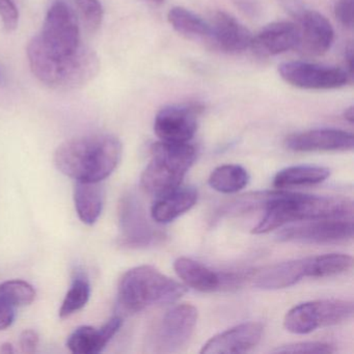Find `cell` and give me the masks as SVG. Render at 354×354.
<instances>
[{
  "label": "cell",
  "mask_w": 354,
  "mask_h": 354,
  "mask_svg": "<svg viewBox=\"0 0 354 354\" xmlns=\"http://www.w3.org/2000/svg\"><path fill=\"white\" fill-rule=\"evenodd\" d=\"M330 175L327 167L315 165H295L286 167L275 175L273 186L277 189L315 185L322 183Z\"/></svg>",
  "instance_id": "obj_23"
},
{
  "label": "cell",
  "mask_w": 354,
  "mask_h": 354,
  "mask_svg": "<svg viewBox=\"0 0 354 354\" xmlns=\"http://www.w3.org/2000/svg\"><path fill=\"white\" fill-rule=\"evenodd\" d=\"M122 144L111 134H90L66 140L55 151L57 169L80 182H102L121 160Z\"/></svg>",
  "instance_id": "obj_1"
},
{
  "label": "cell",
  "mask_w": 354,
  "mask_h": 354,
  "mask_svg": "<svg viewBox=\"0 0 354 354\" xmlns=\"http://www.w3.org/2000/svg\"><path fill=\"white\" fill-rule=\"evenodd\" d=\"M198 201L194 187H179L158 196L151 208V216L157 223H169L189 211Z\"/></svg>",
  "instance_id": "obj_20"
},
{
  "label": "cell",
  "mask_w": 354,
  "mask_h": 354,
  "mask_svg": "<svg viewBox=\"0 0 354 354\" xmlns=\"http://www.w3.org/2000/svg\"><path fill=\"white\" fill-rule=\"evenodd\" d=\"M250 182L248 171L241 165H223L216 167L209 177L211 188L221 194H236Z\"/></svg>",
  "instance_id": "obj_24"
},
{
  "label": "cell",
  "mask_w": 354,
  "mask_h": 354,
  "mask_svg": "<svg viewBox=\"0 0 354 354\" xmlns=\"http://www.w3.org/2000/svg\"><path fill=\"white\" fill-rule=\"evenodd\" d=\"M353 313V302L348 300H314L292 308L286 314L283 326L295 335H306L320 327L346 322L352 318Z\"/></svg>",
  "instance_id": "obj_6"
},
{
  "label": "cell",
  "mask_w": 354,
  "mask_h": 354,
  "mask_svg": "<svg viewBox=\"0 0 354 354\" xmlns=\"http://www.w3.org/2000/svg\"><path fill=\"white\" fill-rule=\"evenodd\" d=\"M28 63L35 77L48 88L72 91L90 84L100 70L98 55L86 46L65 57H50L42 48L37 37L28 46Z\"/></svg>",
  "instance_id": "obj_3"
},
{
  "label": "cell",
  "mask_w": 354,
  "mask_h": 354,
  "mask_svg": "<svg viewBox=\"0 0 354 354\" xmlns=\"http://www.w3.org/2000/svg\"><path fill=\"white\" fill-rule=\"evenodd\" d=\"M90 295L91 286L88 279L82 273H77L59 308V317L63 319L68 318L82 310L88 304Z\"/></svg>",
  "instance_id": "obj_26"
},
{
  "label": "cell",
  "mask_w": 354,
  "mask_h": 354,
  "mask_svg": "<svg viewBox=\"0 0 354 354\" xmlns=\"http://www.w3.org/2000/svg\"><path fill=\"white\" fill-rule=\"evenodd\" d=\"M353 219L319 218L283 227L277 237L281 242L302 244H335L353 238Z\"/></svg>",
  "instance_id": "obj_8"
},
{
  "label": "cell",
  "mask_w": 354,
  "mask_h": 354,
  "mask_svg": "<svg viewBox=\"0 0 354 354\" xmlns=\"http://www.w3.org/2000/svg\"><path fill=\"white\" fill-rule=\"evenodd\" d=\"M198 107L171 105L157 113L154 131L162 142H188L198 129Z\"/></svg>",
  "instance_id": "obj_12"
},
{
  "label": "cell",
  "mask_w": 354,
  "mask_h": 354,
  "mask_svg": "<svg viewBox=\"0 0 354 354\" xmlns=\"http://www.w3.org/2000/svg\"><path fill=\"white\" fill-rule=\"evenodd\" d=\"M196 158V148L188 142H155L150 163L140 178L142 189L160 196L179 187Z\"/></svg>",
  "instance_id": "obj_5"
},
{
  "label": "cell",
  "mask_w": 354,
  "mask_h": 354,
  "mask_svg": "<svg viewBox=\"0 0 354 354\" xmlns=\"http://www.w3.org/2000/svg\"><path fill=\"white\" fill-rule=\"evenodd\" d=\"M174 269L186 286L201 292L215 291L221 288L225 281L221 274L211 270L202 263L185 257L175 261Z\"/></svg>",
  "instance_id": "obj_21"
},
{
  "label": "cell",
  "mask_w": 354,
  "mask_h": 354,
  "mask_svg": "<svg viewBox=\"0 0 354 354\" xmlns=\"http://www.w3.org/2000/svg\"><path fill=\"white\" fill-rule=\"evenodd\" d=\"M37 39L46 53L53 57H69L80 49V26L69 6L59 1L48 10L42 32Z\"/></svg>",
  "instance_id": "obj_7"
},
{
  "label": "cell",
  "mask_w": 354,
  "mask_h": 354,
  "mask_svg": "<svg viewBox=\"0 0 354 354\" xmlns=\"http://www.w3.org/2000/svg\"><path fill=\"white\" fill-rule=\"evenodd\" d=\"M275 353H333L335 348L330 344L323 342H299L281 346L274 350Z\"/></svg>",
  "instance_id": "obj_29"
},
{
  "label": "cell",
  "mask_w": 354,
  "mask_h": 354,
  "mask_svg": "<svg viewBox=\"0 0 354 354\" xmlns=\"http://www.w3.org/2000/svg\"><path fill=\"white\" fill-rule=\"evenodd\" d=\"M295 19L299 30L297 49L306 55H324L330 48L335 37L330 22L318 12L306 9L300 12Z\"/></svg>",
  "instance_id": "obj_14"
},
{
  "label": "cell",
  "mask_w": 354,
  "mask_h": 354,
  "mask_svg": "<svg viewBox=\"0 0 354 354\" xmlns=\"http://www.w3.org/2000/svg\"><path fill=\"white\" fill-rule=\"evenodd\" d=\"M15 320V308L0 298V330H5Z\"/></svg>",
  "instance_id": "obj_33"
},
{
  "label": "cell",
  "mask_w": 354,
  "mask_h": 354,
  "mask_svg": "<svg viewBox=\"0 0 354 354\" xmlns=\"http://www.w3.org/2000/svg\"><path fill=\"white\" fill-rule=\"evenodd\" d=\"M211 37L219 48L227 53H241L250 48L252 42V32L225 12H218L214 16Z\"/></svg>",
  "instance_id": "obj_19"
},
{
  "label": "cell",
  "mask_w": 354,
  "mask_h": 354,
  "mask_svg": "<svg viewBox=\"0 0 354 354\" xmlns=\"http://www.w3.org/2000/svg\"><path fill=\"white\" fill-rule=\"evenodd\" d=\"M149 3H154V5L160 6L165 3V0H147Z\"/></svg>",
  "instance_id": "obj_37"
},
{
  "label": "cell",
  "mask_w": 354,
  "mask_h": 354,
  "mask_svg": "<svg viewBox=\"0 0 354 354\" xmlns=\"http://www.w3.org/2000/svg\"><path fill=\"white\" fill-rule=\"evenodd\" d=\"M0 352H1V353H12V352H14L13 346L10 343L3 344V345L0 347Z\"/></svg>",
  "instance_id": "obj_36"
},
{
  "label": "cell",
  "mask_w": 354,
  "mask_h": 354,
  "mask_svg": "<svg viewBox=\"0 0 354 354\" xmlns=\"http://www.w3.org/2000/svg\"><path fill=\"white\" fill-rule=\"evenodd\" d=\"M198 310L181 304L167 310L155 329L153 347L158 353H174L185 347L198 322Z\"/></svg>",
  "instance_id": "obj_9"
},
{
  "label": "cell",
  "mask_w": 354,
  "mask_h": 354,
  "mask_svg": "<svg viewBox=\"0 0 354 354\" xmlns=\"http://www.w3.org/2000/svg\"><path fill=\"white\" fill-rule=\"evenodd\" d=\"M186 293L185 286L148 265L124 273L118 289V302L126 313L134 314L157 304H171Z\"/></svg>",
  "instance_id": "obj_4"
},
{
  "label": "cell",
  "mask_w": 354,
  "mask_h": 354,
  "mask_svg": "<svg viewBox=\"0 0 354 354\" xmlns=\"http://www.w3.org/2000/svg\"><path fill=\"white\" fill-rule=\"evenodd\" d=\"M344 118L346 121L349 122L350 124H353L354 122V109L353 106H350L349 109L344 111Z\"/></svg>",
  "instance_id": "obj_35"
},
{
  "label": "cell",
  "mask_w": 354,
  "mask_h": 354,
  "mask_svg": "<svg viewBox=\"0 0 354 354\" xmlns=\"http://www.w3.org/2000/svg\"><path fill=\"white\" fill-rule=\"evenodd\" d=\"M335 14L342 26L351 28L353 26V0H337Z\"/></svg>",
  "instance_id": "obj_31"
},
{
  "label": "cell",
  "mask_w": 354,
  "mask_h": 354,
  "mask_svg": "<svg viewBox=\"0 0 354 354\" xmlns=\"http://www.w3.org/2000/svg\"><path fill=\"white\" fill-rule=\"evenodd\" d=\"M119 216L122 239L126 245L145 248L162 237L151 225L142 204L133 194H127L121 201Z\"/></svg>",
  "instance_id": "obj_11"
},
{
  "label": "cell",
  "mask_w": 354,
  "mask_h": 354,
  "mask_svg": "<svg viewBox=\"0 0 354 354\" xmlns=\"http://www.w3.org/2000/svg\"><path fill=\"white\" fill-rule=\"evenodd\" d=\"M36 290L28 281L12 279L0 283V298L14 308L30 306L36 299Z\"/></svg>",
  "instance_id": "obj_27"
},
{
  "label": "cell",
  "mask_w": 354,
  "mask_h": 354,
  "mask_svg": "<svg viewBox=\"0 0 354 354\" xmlns=\"http://www.w3.org/2000/svg\"><path fill=\"white\" fill-rule=\"evenodd\" d=\"M346 65H347V72L350 74V76L353 75V46L349 45L346 48L345 53Z\"/></svg>",
  "instance_id": "obj_34"
},
{
  "label": "cell",
  "mask_w": 354,
  "mask_h": 354,
  "mask_svg": "<svg viewBox=\"0 0 354 354\" xmlns=\"http://www.w3.org/2000/svg\"><path fill=\"white\" fill-rule=\"evenodd\" d=\"M167 19L174 30L189 37H211V26L203 18L184 8H173L167 14Z\"/></svg>",
  "instance_id": "obj_25"
},
{
  "label": "cell",
  "mask_w": 354,
  "mask_h": 354,
  "mask_svg": "<svg viewBox=\"0 0 354 354\" xmlns=\"http://www.w3.org/2000/svg\"><path fill=\"white\" fill-rule=\"evenodd\" d=\"M39 335L32 329H26L20 335L19 344L24 353H35L39 345Z\"/></svg>",
  "instance_id": "obj_32"
},
{
  "label": "cell",
  "mask_w": 354,
  "mask_h": 354,
  "mask_svg": "<svg viewBox=\"0 0 354 354\" xmlns=\"http://www.w3.org/2000/svg\"><path fill=\"white\" fill-rule=\"evenodd\" d=\"M262 335L263 326L260 323H242L211 337L200 352L202 354L244 353L260 343Z\"/></svg>",
  "instance_id": "obj_15"
},
{
  "label": "cell",
  "mask_w": 354,
  "mask_h": 354,
  "mask_svg": "<svg viewBox=\"0 0 354 354\" xmlns=\"http://www.w3.org/2000/svg\"><path fill=\"white\" fill-rule=\"evenodd\" d=\"M104 203V190L101 182L76 181L74 188V204L82 223L94 225L101 213Z\"/></svg>",
  "instance_id": "obj_22"
},
{
  "label": "cell",
  "mask_w": 354,
  "mask_h": 354,
  "mask_svg": "<svg viewBox=\"0 0 354 354\" xmlns=\"http://www.w3.org/2000/svg\"><path fill=\"white\" fill-rule=\"evenodd\" d=\"M304 277H313V259H297L277 263L257 273L254 287L262 290H279L292 287Z\"/></svg>",
  "instance_id": "obj_16"
},
{
  "label": "cell",
  "mask_w": 354,
  "mask_h": 354,
  "mask_svg": "<svg viewBox=\"0 0 354 354\" xmlns=\"http://www.w3.org/2000/svg\"><path fill=\"white\" fill-rule=\"evenodd\" d=\"M279 73L287 84L306 90L339 88L347 84L351 78L347 70L306 62L281 64Z\"/></svg>",
  "instance_id": "obj_10"
},
{
  "label": "cell",
  "mask_w": 354,
  "mask_h": 354,
  "mask_svg": "<svg viewBox=\"0 0 354 354\" xmlns=\"http://www.w3.org/2000/svg\"><path fill=\"white\" fill-rule=\"evenodd\" d=\"M299 43V30L297 24L288 21L269 24L252 37V47L262 57H273L286 51L296 49Z\"/></svg>",
  "instance_id": "obj_17"
},
{
  "label": "cell",
  "mask_w": 354,
  "mask_h": 354,
  "mask_svg": "<svg viewBox=\"0 0 354 354\" xmlns=\"http://www.w3.org/2000/svg\"><path fill=\"white\" fill-rule=\"evenodd\" d=\"M265 215L254 227L260 235L296 221L319 218L353 219V203L341 196H318L273 192L265 206Z\"/></svg>",
  "instance_id": "obj_2"
},
{
  "label": "cell",
  "mask_w": 354,
  "mask_h": 354,
  "mask_svg": "<svg viewBox=\"0 0 354 354\" xmlns=\"http://www.w3.org/2000/svg\"><path fill=\"white\" fill-rule=\"evenodd\" d=\"M123 324L121 317L109 319L100 328L93 326H80L76 328L67 341L70 351L76 354L100 353L107 344L115 337Z\"/></svg>",
  "instance_id": "obj_18"
},
{
  "label": "cell",
  "mask_w": 354,
  "mask_h": 354,
  "mask_svg": "<svg viewBox=\"0 0 354 354\" xmlns=\"http://www.w3.org/2000/svg\"><path fill=\"white\" fill-rule=\"evenodd\" d=\"M0 17L8 32H13L19 22V11L13 0H0Z\"/></svg>",
  "instance_id": "obj_30"
},
{
  "label": "cell",
  "mask_w": 354,
  "mask_h": 354,
  "mask_svg": "<svg viewBox=\"0 0 354 354\" xmlns=\"http://www.w3.org/2000/svg\"><path fill=\"white\" fill-rule=\"evenodd\" d=\"M286 147L293 152H346L353 150V134L339 129L308 130L291 134Z\"/></svg>",
  "instance_id": "obj_13"
},
{
  "label": "cell",
  "mask_w": 354,
  "mask_h": 354,
  "mask_svg": "<svg viewBox=\"0 0 354 354\" xmlns=\"http://www.w3.org/2000/svg\"><path fill=\"white\" fill-rule=\"evenodd\" d=\"M78 13L86 30L95 32L99 30L103 21L102 5L99 0H75Z\"/></svg>",
  "instance_id": "obj_28"
}]
</instances>
